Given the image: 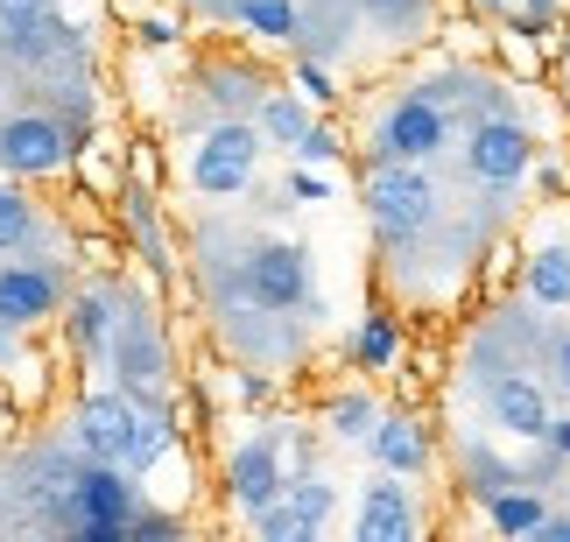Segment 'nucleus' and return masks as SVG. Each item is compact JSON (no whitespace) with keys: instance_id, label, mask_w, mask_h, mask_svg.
I'll list each match as a JSON object with an SVG mask.
<instances>
[{"instance_id":"nucleus-1","label":"nucleus","mask_w":570,"mask_h":542,"mask_svg":"<svg viewBox=\"0 0 570 542\" xmlns=\"http://www.w3.org/2000/svg\"><path fill=\"white\" fill-rule=\"evenodd\" d=\"M254 162H261V127L226 120V127H212L205 148L190 156V184L205 190V198H233V190H247Z\"/></svg>"},{"instance_id":"nucleus-2","label":"nucleus","mask_w":570,"mask_h":542,"mask_svg":"<svg viewBox=\"0 0 570 542\" xmlns=\"http://www.w3.org/2000/svg\"><path fill=\"white\" fill-rule=\"evenodd\" d=\"M366 205H374V226H381V233H415V226H430L436 190H430V177H423L415 162L381 156L374 177H366Z\"/></svg>"},{"instance_id":"nucleus-3","label":"nucleus","mask_w":570,"mask_h":542,"mask_svg":"<svg viewBox=\"0 0 570 542\" xmlns=\"http://www.w3.org/2000/svg\"><path fill=\"white\" fill-rule=\"evenodd\" d=\"M71 501H78V542H120L135 529V486L106 459H92V472H78Z\"/></svg>"},{"instance_id":"nucleus-4","label":"nucleus","mask_w":570,"mask_h":542,"mask_svg":"<svg viewBox=\"0 0 570 542\" xmlns=\"http://www.w3.org/2000/svg\"><path fill=\"white\" fill-rule=\"evenodd\" d=\"M71 162V135L50 114H14L0 120V169L8 177H57Z\"/></svg>"},{"instance_id":"nucleus-5","label":"nucleus","mask_w":570,"mask_h":542,"mask_svg":"<svg viewBox=\"0 0 570 542\" xmlns=\"http://www.w3.org/2000/svg\"><path fill=\"white\" fill-rule=\"evenodd\" d=\"M374 148L394 162H423L444 148V114H436L430 99H402V106H387L381 127H374Z\"/></svg>"},{"instance_id":"nucleus-6","label":"nucleus","mask_w":570,"mask_h":542,"mask_svg":"<svg viewBox=\"0 0 570 542\" xmlns=\"http://www.w3.org/2000/svg\"><path fill=\"white\" fill-rule=\"evenodd\" d=\"M529 135H521L514 120H479L472 127V141H465V162H472V177L479 184H514L521 169H529Z\"/></svg>"},{"instance_id":"nucleus-7","label":"nucleus","mask_w":570,"mask_h":542,"mask_svg":"<svg viewBox=\"0 0 570 542\" xmlns=\"http://www.w3.org/2000/svg\"><path fill=\"white\" fill-rule=\"evenodd\" d=\"M303 289H311L303 247H261L247 262V296L261 303V311H289V303H303Z\"/></svg>"},{"instance_id":"nucleus-8","label":"nucleus","mask_w":570,"mask_h":542,"mask_svg":"<svg viewBox=\"0 0 570 542\" xmlns=\"http://www.w3.org/2000/svg\"><path fill=\"white\" fill-rule=\"evenodd\" d=\"M135 416H141V408L127 402V395H85L78 402V444L92 451V459L120 465L127 459V437H135Z\"/></svg>"},{"instance_id":"nucleus-9","label":"nucleus","mask_w":570,"mask_h":542,"mask_svg":"<svg viewBox=\"0 0 570 542\" xmlns=\"http://www.w3.org/2000/svg\"><path fill=\"white\" fill-rule=\"evenodd\" d=\"M57 311V275L50 268H0V332H29Z\"/></svg>"},{"instance_id":"nucleus-10","label":"nucleus","mask_w":570,"mask_h":542,"mask_svg":"<svg viewBox=\"0 0 570 542\" xmlns=\"http://www.w3.org/2000/svg\"><path fill=\"white\" fill-rule=\"evenodd\" d=\"M226 493H233V507H239V514H261V507H275V501H282V465H275V444H268V437H254V444L233 459Z\"/></svg>"},{"instance_id":"nucleus-11","label":"nucleus","mask_w":570,"mask_h":542,"mask_svg":"<svg viewBox=\"0 0 570 542\" xmlns=\"http://www.w3.org/2000/svg\"><path fill=\"white\" fill-rule=\"evenodd\" d=\"M353 535H360V542H409V535H415V507H409V493L394 486V480H374V486H366V501H360Z\"/></svg>"},{"instance_id":"nucleus-12","label":"nucleus","mask_w":570,"mask_h":542,"mask_svg":"<svg viewBox=\"0 0 570 542\" xmlns=\"http://www.w3.org/2000/svg\"><path fill=\"white\" fill-rule=\"evenodd\" d=\"M493 423L500 430H514V437H550V402H542V387L535 381H493Z\"/></svg>"},{"instance_id":"nucleus-13","label":"nucleus","mask_w":570,"mask_h":542,"mask_svg":"<svg viewBox=\"0 0 570 542\" xmlns=\"http://www.w3.org/2000/svg\"><path fill=\"white\" fill-rule=\"evenodd\" d=\"M374 459L387 465V472H423V459H430V444H423V430H415L409 416H387V423H374Z\"/></svg>"},{"instance_id":"nucleus-14","label":"nucleus","mask_w":570,"mask_h":542,"mask_svg":"<svg viewBox=\"0 0 570 542\" xmlns=\"http://www.w3.org/2000/svg\"><path fill=\"white\" fill-rule=\"evenodd\" d=\"M487 514L500 535H535L542 522H550V507L535 501V493H487Z\"/></svg>"},{"instance_id":"nucleus-15","label":"nucleus","mask_w":570,"mask_h":542,"mask_svg":"<svg viewBox=\"0 0 570 542\" xmlns=\"http://www.w3.org/2000/svg\"><path fill=\"white\" fill-rule=\"evenodd\" d=\"M529 296L535 303H570V247H542L529 262Z\"/></svg>"},{"instance_id":"nucleus-16","label":"nucleus","mask_w":570,"mask_h":542,"mask_svg":"<svg viewBox=\"0 0 570 542\" xmlns=\"http://www.w3.org/2000/svg\"><path fill=\"white\" fill-rule=\"evenodd\" d=\"M120 374H127V381H141V387H156V374H163V353H156V338H148V324H141V317L120 332Z\"/></svg>"},{"instance_id":"nucleus-17","label":"nucleus","mask_w":570,"mask_h":542,"mask_svg":"<svg viewBox=\"0 0 570 542\" xmlns=\"http://www.w3.org/2000/svg\"><path fill=\"white\" fill-rule=\"evenodd\" d=\"M239 21H247L254 36H268V42L296 36V8H289V0H239Z\"/></svg>"},{"instance_id":"nucleus-18","label":"nucleus","mask_w":570,"mask_h":542,"mask_svg":"<svg viewBox=\"0 0 570 542\" xmlns=\"http://www.w3.org/2000/svg\"><path fill=\"white\" fill-rule=\"evenodd\" d=\"M261 135L282 141V148H296L303 135H311V120H303V106H296V99H268V106H261Z\"/></svg>"},{"instance_id":"nucleus-19","label":"nucleus","mask_w":570,"mask_h":542,"mask_svg":"<svg viewBox=\"0 0 570 542\" xmlns=\"http://www.w3.org/2000/svg\"><path fill=\"white\" fill-rule=\"evenodd\" d=\"M29 226H36V205H29V198H21V190H14V184H0V254H8V247H21V240H29Z\"/></svg>"},{"instance_id":"nucleus-20","label":"nucleus","mask_w":570,"mask_h":542,"mask_svg":"<svg viewBox=\"0 0 570 542\" xmlns=\"http://www.w3.org/2000/svg\"><path fill=\"white\" fill-rule=\"evenodd\" d=\"M106 296H78V311H71V338H78V353H92V345H106Z\"/></svg>"},{"instance_id":"nucleus-21","label":"nucleus","mask_w":570,"mask_h":542,"mask_svg":"<svg viewBox=\"0 0 570 542\" xmlns=\"http://www.w3.org/2000/svg\"><path fill=\"white\" fill-rule=\"evenodd\" d=\"M374 402H366V395H338L332 402V430H338V437H374Z\"/></svg>"},{"instance_id":"nucleus-22","label":"nucleus","mask_w":570,"mask_h":542,"mask_svg":"<svg viewBox=\"0 0 570 542\" xmlns=\"http://www.w3.org/2000/svg\"><path fill=\"white\" fill-rule=\"evenodd\" d=\"M353 353H360V366H387L394 359V324L387 317H366V332L353 338Z\"/></svg>"},{"instance_id":"nucleus-23","label":"nucleus","mask_w":570,"mask_h":542,"mask_svg":"<svg viewBox=\"0 0 570 542\" xmlns=\"http://www.w3.org/2000/svg\"><path fill=\"white\" fill-rule=\"evenodd\" d=\"M42 21V0H0V36H21Z\"/></svg>"},{"instance_id":"nucleus-24","label":"nucleus","mask_w":570,"mask_h":542,"mask_svg":"<svg viewBox=\"0 0 570 542\" xmlns=\"http://www.w3.org/2000/svg\"><path fill=\"white\" fill-rule=\"evenodd\" d=\"M289 501H296V514H303V522H311V529H317V522H324V514H332V486H317V480H311V486H296V493H289Z\"/></svg>"},{"instance_id":"nucleus-25","label":"nucleus","mask_w":570,"mask_h":542,"mask_svg":"<svg viewBox=\"0 0 570 542\" xmlns=\"http://www.w3.org/2000/svg\"><path fill=\"white\" fill-rule=\"evenodd\" d=\"M332 156H338V135H332V127H311V135L296 141V162H332Z\"/></svg>"},{"instance_id":"nucleus-26","label":"nucleus","mask_w":570,"mask_h":542,"mask_svg":"<svg viewBox=\"0 0 570 542\" xmlns=\"http://www.w3.org/2000/svg\"><path fill=\"white\" fill-rule=\"evenodd\" d=\"M296 85H303V99H332V78H324L317 63H303V71H296Z\"/></svg>"},{"instance_id":"nucleus-27","label":"nucleus","mask_w":570,"mask_h":542,"mask_svg":"<svg viewBox=\"0 0 570 542\" xmlns=\"http://www.w3.org/2000/svg\"><path fill=\"white\" fill-rule=\"evenodd\" d=\"M535 535H542V542H570V522H557V514H550V522H542Z\"/></svg>"},{"instance_id":"nucleus-28","label":"nucleus","mask_w":570,"mask_h":542,"mask_svg":"<svg viewBox=\"0 0 570 542\" xmlns=\"http://www.w3.org/2000/svg\"><path fill=\"white\" fill-rule=\"evenodd\" d=\"M550 444H557V451H570V423H550Z\"/></svg>"},{"instance_id":"nucleus-29","label":"nucleus","mask_w":570,"mask_h":542,"mask_svg":"<svg viewBox=\"0 0 570 542\" xmlns=\"http://www.w3.org/2000/svg\"><path fill=\"white\" fill-rule=\"evenodd\" d=\"M366 8H415V0H366Z\"/></svg>"},{"instance_id":"nucleus-30","label":"nucleus","mask_w":570,"mask_h":542,"mask_svg":"<svg viewBox=\"0 0 570 542\" xmlns=\"http://www.w3.org/2000/svg\"><path fill=\"white\" fill-rule=\"evenodd\" d=\"M563 381H570V338H563Z\"/></svg>"},{"instance_id":"nucleus-31","label":"nucleus","mask_w":570,"mask_h":542,"mask_svg":"<svg viewBox=\"0 0 570 542\" xmlns=\"http://www.w3.org/2000/svg\"><path fill=\"white\" fill-rule=\"evenodd\" d=\"M529 8H535V14H542V8H557V0H529Z\"/></svg>"}]
</instances>
